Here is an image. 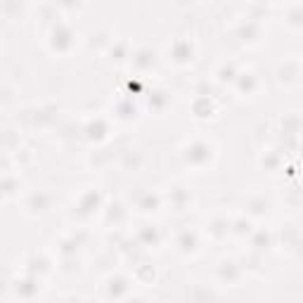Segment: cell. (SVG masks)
<instances>
[{"label":"cell","instance_id":"6da1fadb","mask_svg":"<svg viewBox=\"0 0 303 303\" xmlns=\"http://www.w3.org/2000/svg\"><path fill=\"white\" fill-rule=\"evenodd\" d=\"M187 161H192L194 166H197V159L199 156H204V159H211V147L209 145H204V142H194V145H190L187 147Z\"/></svg>","mask_w":303,"mask_h":303},{"label":"cell","instance_id":"7a4b0ae2","mask_svg":"<svg viewBox=\"0 0 303 303\" xmlns=\"http://www.w3.org/2000/svg\"><path fill=\"white\" fill-rule=\"evenodd\" d=\"M173 55H175V59L187 62V59H192V45H190L187 40H178L173 45Z\"/></svg>","mask_w":303,"mask_h":303}]
</instances>
